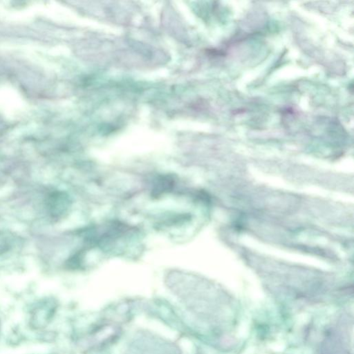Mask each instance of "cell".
Segmentation results:
<instances>
[{"instance_id":"1","label":"cell","mask_w":354,"mask_h":354,"mask_svg":"<svg viewBox=\"0 0 354 354\" xmlns=\"http://www.w3.org/2000/svg\"><path fill=\"white\" fill-rule=\"evenodd\" d=\"M346 330L342 324L328 330L322 342L319 354H351Z\"/></svg>"},{"instance_id":"3","label":"cell","mask_w":354,"mask_h":354,"mask_svg":"<svg viewBox=\"0 0 354 354\" xmlns=\"http://www.w3.org/2000/svg\"><path fill=\"white\" fill-rule=\"evenodd\" d=\"M173 185V180L169 176H162L158 179L153 187V194L158 196L169 189Z\"/></svg>"},{"instance_id":"2","label":"cell","mask_w":354,"mask_h":354,"mask_svg":"<svg viewBox=\"0 0 354 354\" xmlns=\"http://www.w3.org/2000/svg\"><path fill=\"white\" fill-rule=\"evenodd\" d=\"M68 199L63 193H54L50 197L49 204L52 212L55 215H60L64 212L68 206Z\"/></svg>"}]
</instances>
